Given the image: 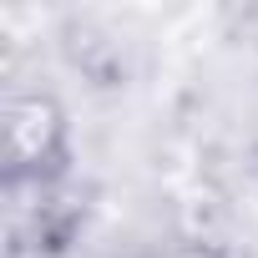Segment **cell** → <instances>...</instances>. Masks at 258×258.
Returning <instances> with one entry per match:
<instances>
[{"instance_id": "cell-1", "label": "cell", "mask_w": 258, "mask_h": 258, "mask_svg": "<svg viewBox=\"0 0 258 258\" xmlns=\"http://www.w3.org/2000/svg\"><path fill=\"white\" fill-rule=\"evenodd\" d=\"M6 162L0 187H66L76 182V121L46 81H11L0 101Z\"/></svg>"}, {"instance_id": "cell-3", "label": "cell", "mask_w": 258, "mask_h": 258, "mask_svg": "<svg viewBox=\"0 0 258 258\" xmlns=\"http://www.w3.org/2000/svg\"><path fill=\"white\" fill-rule=\"evenodd\" d=\"M152 258H248V253L213 238V233H187V238H172L167 248H157Z\"/></svg>"}, {"instance_id": "cell-2", "label": "cell", "mask_w": 258, "mask_h": 258, "mask_svg": "<svg viewBox=\"0 0 258 258\" xmlns=\"http://www.w3.org/2000/svg\"><path fill=\"white\" fill-rule=\"evenodd\" d=\"M6 208V258H71L86 233V198L76 182L66 187H0Z\"/></svg>"}]
</instances>
